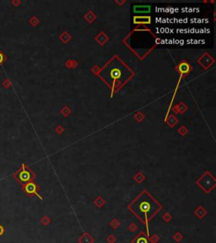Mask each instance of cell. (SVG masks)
Returning <instances> with one entry per match:
<instances>
[{"instance_id":"6da1fadb","label":"cell","mask_w":216,"mask_h":243,"mask_svg":"<svg viewBox=\"0 0 216 243\" xmlns=\"http://www.w3.org/2000/svg\"><path fill=\"white\" fill-rule=\"evenodd\" d=\"M133 73L117 57L111 59L101 70L99 76L113 91H117L132 78Z\"/></svg>"},{"instance_id":"7a4b0ae2","label":"cell","mask_w":216,"mask_h":243,"mask_svg":"<svg viewBox=\"0 0 216 243\" xmlns=\"http://www.w3.org/2000/svg\"><path fill=\"white\" fill-rule=\"evenodd\" d=\"M138 209L145 214H148L153 209V205L150 202V196H143L140 200L138 202Z\"/></svg>"},{"instance_id":"3957f363","label":"cell","mask_w":216,"mask_h":243,"mask_svg":"<svg viewBox=\"0 0 216 243\" xmlns=\"http://www.w3.org/2000/svg\"><path fill=\"white\" fill-rule=\"evenodd\" d=\"M31 179V173L27 171H23L20 174V180L22 182H27Z\"/></svg>"},{"instance_id":"277c9868","label":"cell","mask_w":216,"mask_h":243,"mask_svg":"<svg viewBox=\"0 0 216 243\" xmlns=\"http://www.w3.org/2000/svg\"><path fill=\"white\" fill-rule=\"evenodd\" d=\"M35 189H36V187H35V185L34 183H29V184H27L26 187V190L27 192H29V193H33V192H35Z\"/></svg>"},{"instance_id":"5b68a950","label":"cell","mask_w":216,"mask_h":243,"mask_svg":"<svg viewBox=\"0 0 216 243\" xmlns=\"http://www.w3.org/2000/svg\"><path fill=\"white\" fill-rule=\"evenodd\" d=\"M136 243H148V241H147V240H146L145 238L140 237V238H138L137 240Z\"/></svg>"},{"instance_id":"8992f818","label":"cell","mask_w":216,"mask_h":243,"mask_svg":"<svg viewBox=\"0 0 216 243\" xmlns=\"http://www.w3.org/2000/svg\"><path fill=\"white\" fill-rule=\"evenodd\" d=\"M4 62V56H3V54L0 52V63H2Z\"/></svg>"}]
</instances>
